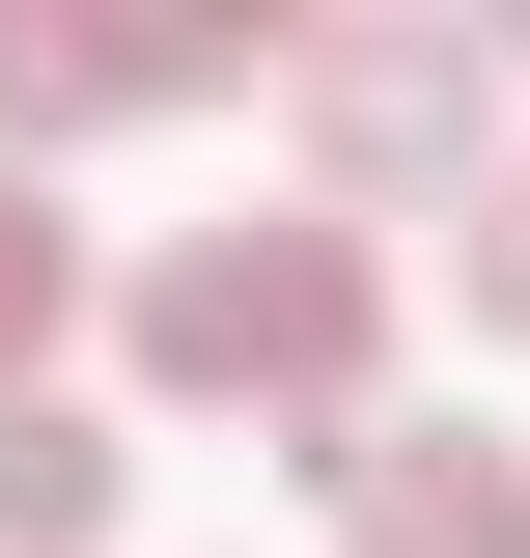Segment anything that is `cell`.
Segmentation results:
<instances>
[{
	"instance_id": "cell-5",
	"label": "cell",
	"mask_w": 530,
	"mask_h": 558,
	"mask_svg": "<svg viewBox=\"0 0 530 558\" xmlns=\"http://www.w3.org/2000/svg\"><path fill=\"white\" fill-rule=\"evenodd\" d=\"M112 502H140V447H112V418L0 391V558H112Z\"/></svg>"
},
{
	"instance_id": "cell-7",
	"label": "cell",
	"mask_w": 530,
	"mask_h": 558,
	"mask_svg": "<svg viewBox=\"0 0 530 558\" xmlns=\"http://www.w3.org/2000/svg\"><path fill=\"white\" fill-rule=\"evenodd\" d=\"M474 336H530V168L474 196Z\"/></svg>"
},
{
	"instance_id": "cell-6",
	"label": "cell",
	"mask_w": 530,
	"mask_h": 558,
	"mask_svg": "<svg viewBox=\"0 0 530 558\" xmlns=\"http://www.w3.org/2000/svg\"><path fill=\"white\" fill-rule=\"evenodd\" d=\"M57 307H84V223L0 168V391H57Z\"/></svg>"
},
{
	"instance_id": "cell-3",
	"label": "cell",
	"mask_w": 530,
	"mask_h": 558,
	"mask_svg": "<svg viewBox=\"0 0 530 558\" xmlns=\"http://www.w3.org/2000/svg\"><path fill=\"white\" fill-rule=\"evenodd\" d=\"M335 558H530V475L474 447V418H335Z\"/></svg>"
},
{
	"instance_id": "cell-2",
	"label": "cell",
	"mask_w": 530,
	"mask_h": 558,
	"mask_svg": "<svg viewBox=\"0 0 530 558\" xmlns=\"http://www.w3.org/2000/svg\"><path fill=\"white\" fill-rule=\"evenodd\" d=\"M279 112H308L335 223H363V196H503V84H474V28H308Z\"/></svg>"
},
{
	"instance_id": "cell-1",
	"label": "cell",
	"mask_w": 530,
	"mask_h": 558,
	"mask_svg": "<svg viewBox=\"0 0 530 558\" xmlns=\"http://www.w3.org/2000/svg\"><path fill=\"white\" fill-rule=\"evenodd\" d=\"M140 391L168 418H392V252L335 196H279V223H168L140 252Z\"/></svg>"
},
{
	"instance_id": "cell-4",
	"label": "cell",
	"mask_w": 530,
	"mask_h": 558,
	"mask_svg": "<svg viewBox=\"0 0 530 558\" xmlns=\"http://www.w3.org/2000/svg\"><path fill=\"white\" fill-rule=\"evenodd\" d=\"M196 84H252V28H28L0 0V168H57L112 112H196Z\"/></svg>"
}]
</instances>
